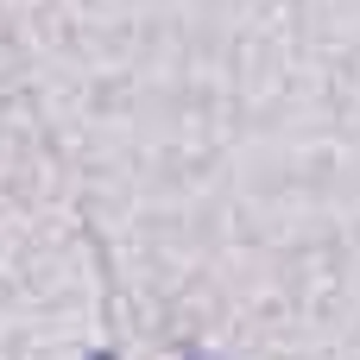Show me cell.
<instances>
[{
  "instance_id": "obj_1",
  "label": "cell",
  "mask_w": 360,
  "mask_h": 360,
  "mask_svg": "<svg viewBox=\"0 0 360 360\" xmlns=\"http://www.w3.org/2000/svg\"><path fill=\"white\" fill-rule=\"evenodd\" d=\"M95 360H114V354H95Z\"/></svg>"
}]
</instances>
